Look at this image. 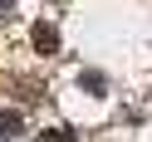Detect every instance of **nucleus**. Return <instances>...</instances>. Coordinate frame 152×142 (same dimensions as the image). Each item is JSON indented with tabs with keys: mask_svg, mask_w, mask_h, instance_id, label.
I'll use <instances>...</instances> for the list:
<instances>
[{
	"mask_svg": "<svg viewBox=\"0 0 152 142\" xmlns=\"http://www.w3.org/2000/svg\"><path fill=\"white\" fill-rule=\"evenodd\" d=\"M34 142H74V127H44Z\"/></svg>",
	"mask_w": 152,
	"mask_h": 142,
	"instance_id": "3",
	"label": "nucleus"
},
{
	"mask_svg": "<svg viewBox=\"0 0 152 142\" xmlns=\"http://www.w3.org/2000/svg\"><path fill=\"white\" fill-rule=\"evenodd\" d=\"M25 132V118L15 108H0V142H10V137H20Z\"/></svg>",
	"mask_w": 152,
	"mask_h": 142,
	"instance_id": "2",
	"label": "nucleus"
},
{
	"mask_svg": "<svg viewBox=\"0 0 152 142\" xmlns=\"http://www.w3.org/2000/svg\"><path fill=\"white\" fill-rule=\"evenodd\" d=\"M30 44H34V54H59V30L39 20V25L30 30Z\"/></svg>",
	"mask_w": 152,
	"mask_h": 142,
	"instance_id": "1",
	"label": "nucleus"
},
{
	"mask_svg": "<svg viewBox=\"0 0 152 142\" xmlns=\"http://www.w3.org/2000/svg\"><path fill=\"white\" fill-rule=\"evenodd\" d=\"M15 5H20V0H0V20H5V15H10Z\"/></svg>",
	"mask_w": 152,
	"mask_h": 142,
	"instance_id": "5",
	"label": "nucleus"
},
{
	"mask_svg": "<svg viewBox=\"0 0 152 142\" xmlns=\"http://www.w3.org/2000/svg\"><path fill=\"white\" fill-rule=\"evenodd\" d=\"M79 83H83V88H88V93H103V88H108L98 69H88V74H79Z\"/></svg>",
	"mask_w": 152,
	"mask_h": 142,
	"instance_id": "4",
	"label": "nucleus"
}]
</instances>
